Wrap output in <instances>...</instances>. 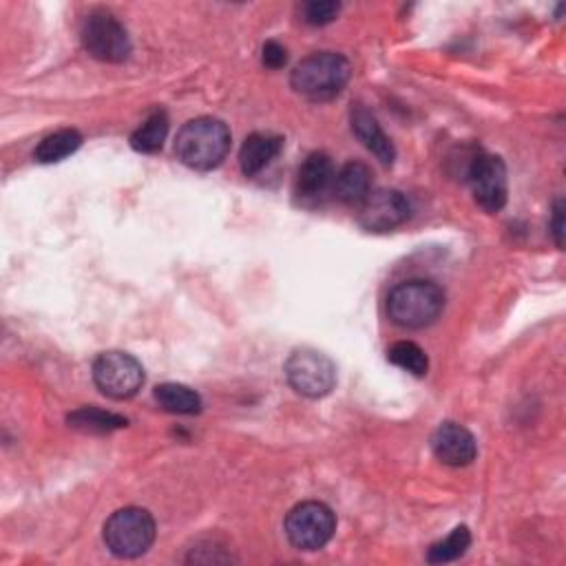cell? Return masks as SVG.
<instances>
[{
  "label": "cell",
  "mask_w": 566,
  "mask_h": 566,
  "mask_svg": "<svg viewBox=\"0 0 566 566\" xmlns=\"http://www.w3.org/2000/svg\"><path fill=\"white\" fill-rule=\"evenodd\" d=\"M230 151V131L217 117L186 122L175 138V155L193 171L217 168Z\"/></svg>",
  "instance_id": "cell-1"
},
{
  "label": "cell",
  "mask_w": 566,
  "mask_h": 566,
  "mask_svg": "<svg viewBox=\"0 0 566 566\" xmlns=\"http://www.w3.org/2000/svg\"><path fill=\"white\" fill-rule=\"evenodd\" d=\"M83 147V136L76 129H62L51 136H47L38 147H36V162L40 164H55L65 158L74 155Z\"/></svg>",
  "instance_id": "cell-17"
},
{
  "label": "cell",
  "mask_w": 566,
  "mask_h": 566,
  "mask_svg": "<svg viewBox=\"0 0 566 566\" xmlns=\"http://www.w3.org/2000/svg\"><path fill=\"white\" fill-rule=\"evenodd\" d=\"M350 120H352V131L363 142V147L372 151L386 166H392L397 160V149L392 140L386 136V131L381 129V124L374 117V113H369L365 106H354Z\"/></svg>",
  "instance_id": "cell-13"
},
{
  "label": "cell",
  "mask_w": 566,
  "mask_h": 566,
  "mask_svg": "<svg viewBox=\"0 0 566 566\" xmlns=\"http://www.w3.org/2000/svg\"><path fill=\"white\" fill-rule=\"evenodd\" d=\"M332 191L339 202L348 206H359L372 191V171L363 162H348L337 175Z\"/></svg>",
  "instance_id": "cell-15"
},
{
  "label": "cell",
  "mask_w": 566,
  "mask_h": 566,
  "mask_svg": "<svg viewBox=\"0 0 566 566\" xmlns=\"http://www.w3.org/2000/svg\"><path fill=\"white\" fill-rule=\"evenodd\" d=\"M356 222L369 232H390L412 217V202L397 188H376L359 206Z\"/></svg>",
  "instance_id": "cell-10"
},
{
  "label": "cell",
  "mask_w": 566,
  "mask_h": 566,
  "mask_svg": "<svg viewBox=\"0 0 566 566\" xmlns=\"http://www.w3.org/2000/svg\"><path fill=\"white\" fill-rule=\"evenodd\" d=\"M284 149V140L279 136L253 134L248 136L239 151V166L246 177L260 175Z\"/></svg>",
  "instance_id": "cell-14"
},
{
  "label": "cell",
  "mask_w": 566,
  "mask_h": 566,
  "mask_svg": "<svg viewBox=\"0 0 566 566\" xmlns=\"http://www.w3.org/2000/svg\"><path fill=\"white\" fill-rule=\"evenodd\" d=\"M284 527L292 546L301 551H319L332 540L337 516L324 502L307 500L288 512Z\"/></svg>",
  "instance_id": "cell-6"
},
{
  "label": "cell",
  "mask_w": 566,
  "mask_h": 566,
  "mask_svg": "<svg viewBox=\"0 0 566 566\" xmlns=\"http://www.w3.org/2000/svg\"><path fill=\"white\" fill-rule=\"evenodd\" d=\"M445 310V292L427 279H410L392 288L388 314L392 324L405 330H423L436 324Z\"/></svg>",
  "instance_id": "cell-3"
},
{
  "label": "cell",
  "mask_w": 566,
  "mask_h": 566,
  "mask_svg": "<svg viewBox=\"0 0 566 566\" xmlns=\"http://www.w3.org/2000/svg\"><path fill=\"white\" fill-rule=\"evenodd\" d=\"M299 12H301L303 23L314 25V27H324L339 16L341 5L335 3V0H310V3L301 5Z\"/></svg>",
  "instance_id": "cell-22"
},
{
  "label": "cell",
  "mask_w": 566,
  "mask_h": 566,
  "mask_svg": "<svg viewBox=\"0 0 566 566\" xmlns=\"http://www.w3.org/2000/svg\"><path fill=\"white\" fill-rule=\"evenodd\" d=\"M429 445L433 456L450 467L471 465L478 456V443L474 433L458 423L438 425L436 431L431 433Z\"/></svg>",
  "instance_id": "cell-11"
},
{
  "label": "cell",
  "mask_w": 566,
  "mask_h": 566,
  "mask_svg": "<svg viewBox=\"0 0 566 566\" xmlns=\"http://www.w3.org/2000/svg\"><path fill=\"white\" fill-rule=\"evenodd\" d=\"M350 60L335 51H322L303 58L292 70L290 87L305 100L328 102L337 98L350 83Z\"/></svg>",
  "instance_id": "cell-2"
},
{
  "label": "cell",
  "mask_w": 566,
  "mask_h": 566,
  "mask_svg": "<svg viewBox=\"0 0 566 566\" xmlns=\"http://www.w3.org/2000/svg\"><path fill=\"white\" fill-rule=\"evenodd\" d=\"M471 546V533L467 527H456L445 540L431 544L427 551V562L431 564H445L463 557L467 549Z\"/></svg>",
  "instance_id": "cell-20"
},
{
  "label": "cell",
  "mask_w": 566,
  "mask_h": 566,
  "mask_svg": "<svg viewBox=\"0 0 566 566\" xmlns=\"http://www.w3.org/2000/svg\"><path fill=\"white\" fill-rule=\"evenodd\" d=\"M158 536L153 516L140 507H124L104 523V544L122 559H134L144 555Z\"/></svg>",
  "instance_id": "cell-4"
},
{
  "label": "cell",
  "mask_w": 566,
  "mask_h": 566,
  "mask_svg": "<svg viewBox=\"0 0 566 566\" xmlns=\"http://www.w3.org/2000/svg\"><path fill=\"white\" fill-rule=\"evenodd\" d=\"M467 179L471 184V193L476 204L487 213H498L505 209L510 184H507V166L498 155L478 153L467 171Z\"/></svg>",
  "instance_id": "cell-9"
},
{
  "label": "cell",
  "mask_w": 566,
  "mask_h": 566,
  "mask_svg": "<svg viewBox=\"0 0 566 566\" xmlns=\"http://www.w3.org/2000/svg\"><path fill=\"white\" fill-rule=\"evenodd\" d=\"M286 379L297 394L324 399L337 386V365L317 350H294L286 361Z\"/></svg>",
  "instance_id": "cell-7"
},
{
  "label": "cell",
  "mask_w": 566,
  "mask_h": 566,
  "mask_svg": "<svg viewBox=\"0 0 566 566\" xmlns=\"http://www.w3.org/2000/svg\"><path fill=\"white\" fill-rule=\"evenodd\" d=\"M551 235L555 239V246H564V200H555L553 213H551Z\"/></svg>",
  "instance_id": "cell-24"
},
{
  "label": "cell",
  "mask_w": 566,
  "mask_h": 566,
  "mask_svg": "<svg viewBox=\"0 0 566 566\" xmlns=\"http://www.w3.org/2000/svg\"><path fill=\"white\" fill-rule=\"evenodd\" d=\"M262 60H264V65H266L268 70H281V67H286V62H288V51H286V47L279 45L277 40H268V42L264 45Z\"/></svg>",
  "instance_id": "cell-23"
},
{
  "label": "cell",
  "mask_w": 566,
  "mask_h": 566,
  "mask_svg": "<svg viewBox=\"0 0 566 566\" xmlns=\"http://www.w3.org/2000/svg\"><path fill=\"white\" fill-rule=\"evenodd\" d=\"M335 164L328 153L314 151L310 153L303 164L299 166L297 181H294V196L303 202H317L322 200L335 184Z\"/></svg>",
  "instance_id": "cell-12"
},
{
  "label": "cell",
  "mask_w": 566,
  "mask_h": 566,
  "mask_svg": "<svg viewBox=\"0 0 566 566\" xmlns=\"http://www.w3.org/2000/svg\"><path fill=\"white\" fill-rule=\"evenodd\" d=\"M67 423H70V427L85 431V433H111L115 429L129 425V420L124 416L111 414V412H104L98 407H80L67 416Z\"/></svg>",
  "instance_id": "cell-18"
},
{
  "label": "cell",
  "mask_w": 566,
  "mask_h": 566,
  "mask_svg": "<svg viewBox=\"0 0 566 566\" xmlns=\"http://www.w3.org/2000/svg\"><path fill=\"white\" fill-rule=\"evenodd\" d=\"M93 383L104 397L127 401L142 390L144 367L127 352H104L93 361Z\"/></svg>",
  "instance_id": "cell-8"
},
{
  "label": "cell",
  "mask_w": 566,
  "mask_h": 566,
  "mask_svg": "<svg viewBox=\"0 0 566 566\" xmlns=\"http://www.w3.org/2000/svg\"><path fill=\"white\" fill-rule=\"evenodd\" d=\"M155 401L164 412L171 414H200L202 397L181 383H162L155 388Z\"/></svg>",
  "instance_id": "cell-16"
},
{
  "label": "cell",
  "mask_w": 566,
  "mask_h": 566,
  "mask_svg": "<svg viewBox=\"0 0 566 566\" xmlns=\"http://www.w3.org/2000/svg\"><path fill=\"white\" fill-rule=\"evenodd\" d=\"M168 136V117L164 111L151 113L142 127L131 136V147L138 153H158Z\"/></svg>",
  "instance_id": "cell-19"
},
{
  "label": "cell",
  "mask_w": 566,
  "mask_h": 566,
  "mask_svg": "<svg viewBox=\"0 0 566 566\" xmlns=\"http://www.w3.org/2000/svg\"><path fill=\"white\" fill-rule=\"evenodd\" d=\"M390 363L397 367L414 374V376H425L429 369V359L427 354L412 341H399L388 350Z\"/></svg>",
  "instance_id": "cell-21"
},
{
  "label": "cell",
  "mask_w": 566,
  "mask_h": 566,
  "mask_svg": "<svg viewBox=\"0 0 566 566\" xmlns=\"http://www.w3.org/2000/svg\"><path fill=\"white\" fill-rule=\"evenodd\" d=\"M80 40L91 58L111 62V65H120L131 55L134 49L127 27L106 10H96L83 21Z\"/></svg>",
  "instance_id": "cell-5"
}]
</instances>
